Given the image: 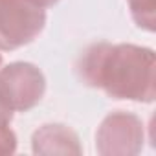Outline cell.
Listing matches in <instances>:
<instances>
[{
	"mask_svg": "<svg viewBox=\"0 0 156 156\" xmlns=\"http://www.w3.org/2000/svg\"><path fill=\"white\" fill-rule=\"evenodd\" d=\"M154 51L136 44H90L77 61L81 81L114 99L152 103L156 98Z\"/></svg>",
	"mask_w": 156,
	"mask_h": 156,
	"instance_id": "1",
	"label": "cell"
},
{
	"mask_svg": "<svg viewBox=\"0 0 156 156\" xmlns=\"http://www.w3.org/2000/svg\"><path fill=\"white\" fill-rule=\"evenodd\" d=\"M46 26V9L30 0H0V50L11 51L33 42Z\"/></svg>",
	"mask_w": 156,
	"mask_h": 156,
	"instance_id": "2",
	"label": "cell"
},
{
	"mask_svg": "<svg viewBox=\"0 0 156 156\" xmlns=\"http://www.w3.org/2000/svg\"><path fill=\"white\" fill-rule=\"evenodd\" d=\"M46 92L44 73L31 62H11L0 68V96L13 112H28L37 107Z\"/></svg>",
	"mask_w": 156,
	"mask_h": 156,
	"instance_id": "3",
	"label": "cell"
},
{
	"mask_svg": "<svg viewBox=\"0 0 156 156\" xmlns=\"http://www.w3.org/2000/svg\"><path fill=\"white\" fill-rule=\"evenodd\" d=\"M143 141V121L123 110L108 114L96 134V149L103 156H134L141 152Z\"/></svg>",
	"mask_w": 156,
	"mask_h": 156,
	"instance_id": "4",
	"label": "cell"
},
{
	"mask_svg": "<svg viewBox=\"0 0 156 156\" xmlns=\"http://www.w3.org/2000/svg\"><path fill=\"white\" fill-rule=\"evenodd\" d=\"M31 145L35 154H81L83 151L77 134L61 123H48L37 129Z\"/></svg>",
	"mask_w": 156,
	"mask_h": 156,
	"instance_id": "5",
	"label": "cell"
},
{
	"mask_svg": "<svg viewBox=\"0 0 156 156\" xmlns=\"http://www.w3.org/2000/svg\"><path fill=\"white\" fill-rule=\"evenodd\" d=\"M127 2H129L132 20L140 28H143L147 31H154V28H156V0H127Z\"/></svg>",
	"mask_w": 156,
	"mask_h": 156,
	"instance_id": "6",
	"label": "cell"
},
{
	"mask_svg": "<svg viewBox=\"0 0 156 156\" xmlns=\"http://www.w3.org/2000/svg\"><path fill=\"white\" fill-rule=\"evenodd\" d=\"M9 125L11 123H0V156L13 154L17 151V136Z\"/></svg>",
	"mask_w": 156,
	"mask_h": 156,
	"instance_id": "7",
	"label": "cell"
},
{
	"mask_svg": "<svg viewBox=\"0 0 156 156\" xmlns=\"http://www.w3.org/2000/svg\"><path fill=\"white\" fill-rule=\"evenodd\" d=\"M13 110L11 107L4 101V98L0 96V123H11L13 121Z\"/></svg>",
	"mask_w": 156,
	"mask_h": 156,
	"instance_id": "8",
	"label": "cell"
},
{
	"mask_svg": "<svg viewBox=\"0 0 156 156\" xmlns=\"http://www.w3.org/2000/svg\"><path fill=\"white\" fill-rule=\"evenodd\" d=\"M30 2H33L35 6H39V8H42V9H46V8H51V6H55L59 0H30Z\"/></svg>",
	"mask_w": 156,
	"mask_h": 156,
	"instance_id": "9",
	"label": "cell"
},
{
	"mask_svg": "<svg viewBox=\"0 0 156 156\" xmlns=\"http://www.w3.org/2000/svg\"><path fill=\"white\" fill-rule=\"evenodd\" d=\"M0 66H2V53H0Z\"/></svg>",
	"mask_w": 156,
	"mask_h": 156,
	"instance_id": "10",
	"label": "cell"
}]
</instances>
